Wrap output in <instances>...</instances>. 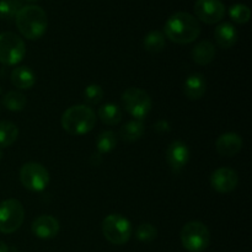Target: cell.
I'll return each instance as SVG.
<instances>
[{
    "mask_svg": "<svg viewBox=\"0 0 252 252\" xmlns=\"http://www.w3.org/2000/svg\"><path fill=\"white\" fill-rule=\"evenodd\" d=\"M0 252H9V248L5 243L0 241Z\"/></svg>",
    "mask_w": 252,
    "mask_h": 252,
    "instance_id": "f1b7e54d",
    "label": "cell"
},
{
    "mask_svg": "<svg viewBox=\"0 0 252 252\" xmlns=\"http://www.w3.org/2000/svg\"><path fill=\"white\" fill-rule=\"evenodd\" d=\"M95 125V112L85 105L71 106L62 116V127L71 135L86 134Z\"/></svg>",
    "mask_w": 252,
    "mask_h": 252,
    "instance_id": "3957f363",
    "label": "cell"
},
{
    "mask_svg": "<svg viewBox=\"0 0 252 252\" xmlns=\"http://www.w3.org/2000/svg\"><path fill=\"white\" fill-rule=\"evenodd\" d=\"M20 180L30 191H42L48 186L49 174L38 162H27L21 167Z\"/></svg>",
    "mask_w": 252,
    "mask_h": 252,
    "instance_id": "9c48e42d",
    "label": "cell"
},
{
    "mask_svg": "<svg viewBox=\"0 0 252 252\" xmlns=\"http://www.w3.org/2000/svg\"><path fill=\"white\" fill-rule=\"evenodd\" d=\"M11 83L19 89H30L36 83V76L27 66H17L11 73Z\"/></svg>",
    "mask_w": 252,
    "mask_h": 252,
    "instance_id": "ac0fdd59",
    "label": "cell"
},
{
    "mask_svg": "<svg viewBox=\"0 0 252 252\" xmlns=\"http://www.w3.org/2000/svg\"><path fill=\"white\" fill-rule=\"evenodd\" d=\"M216 57V47L209 41H202L192 49V59L199 65H207Z\"/></svg>",
    "mask_w": 252,
    "mask_h": 252,
    "instance_id": "e0dca14e",
    "label": "cell"
},
{
    "mask_svg": "<svg viewBox=\"0 0 252 252\" xmlns=\"http://www.w3.org/2000/svg\"><path fill=\"white\" fill-rule=\"evenodd\" d=\"M26 103V97H25L24 94L19 93V91H10L2 98V105H4V107L10 111H14V112L24 110Z\"/></svg>",
    "mask_w": 252,
    "mask_h": 252,
    "instance_id": "603a6c76",
    "label": "cell"
},
{
    "mask_svg": "<svg viewBox=\"0 0 252 252\" xmlns=\"http://www.w3.org/2000/svg\"><path fill=\"white\" fill-rule=\"evenodd\" d=\"M103 98V90L97 84H91L84 90V100L89 105H98Z\"/></svg>",
    "mask_w": 252,
    "mask_h": 252,
    "instance_id": "4316f807",
    "label": "cell"
},
{
    "mask_svg": "<svg viewBox=\"0 0 252 252\" xmlns=\"http://www.w3.org/2000/svg\"><path fill=\"white\" fill-rule=\"evenodd\" d=\"M21 7L22 4L20 0H1L0 1V19H14Z\"/></svg>",
    "mask_w": 252,
    "mask_h": 252,
    "instance_id": "d4e9b609",
    "label": "cell"
},
{
    "mask_svg": "<svg viewBox=\"0 0 252 252\" xmlns=\"http://www.w3.org/2000/svg\"><path fill=\"white\" fill-rule=\"evenodd\" d=\"M229 15L236 24H246L250 21L251 10L244 4H235L229 9Z\"/></svg>",
    "mask_w": 252,
    "mask_h": 252,
    "instance_id": "484cf974",
    "label": "cell"
},
{
    "mask_svg": "<svg viewBox=\"0 0 252 252\" xmlns=\"http://www.w3.org/2000/svg\"><path fill=\"white\" fill-rule=\"evenodd\" d=\"M19 135V129L16 125L10 121L0 122V148H6L14 144Z\"/></svg>",
    "mask_w": 252,
    "mask_h": 252,
    "instance_id": "44dd1931",
    "label": "cell"
},
{
    "mask_svg": "<svg viewBox=\"0 0 252 252\" xmlns=\"http://www.w3.org/2000/svg\"><path fill=\"white\" fill-rule=\"evenodd\" d=\"M15 21L20 33L31 41L41 38L48 26L46 11L37 5L22 6L15 16Z\"/></svg>",
    "mask_w": 252,
    "mask_h": 252,
    "instance_id": "7a4b0ae2",
    "label": "cell"
},
{
    "mask_svg": "<svg viewBox=\"0 0 252 252\" xmlns=\"http://www.w3.org/2000/svg\"><path fill=\"white\" fill-rule=\"evenodd\" d=\"M26 1H38V0H26Z\"/></svg>",
    "mask_w": 252,
    "mask_h": 252,
    "instance_id": "f546056e",
    "label": "cell"
},
{
    "mask_svg": "<svg viewBox=\"0 0 252 252\" xmlns=\"http://www.w3.org/2000/svg\"><path fill=\"white\" fill-rule=\"evenodd\" d=\"M98 117L105 125L116 126L122 121V111L117 105L106 103L98 108Z\"/></svg>",
    "mask_w": 252,
    "mask_h": 252,
    "instance_id": "ffe728a7",
    "label": "cell"
},
{
    "mask_svg": "<svg viewBox=\"0 0 252 252\" xmlns=\"http://www.w3.org/2000/svg\"><path fill=\"white\" fill-rule=\"evenodd\" d=\"M122 103L126 111L137 120H143L152 110V98L144 90L129 88L122 94Z\"/></svg>",
    "mask_w": 252,
    "mask_h": 252,
    "instance_id": "ba28073f",
    "label": "cell"
},
{
    "mask_svg": "<svg viewBox=\"0 0 252 252\" xmlns=\"http://www.w3.org/2000/svg\"><path fill=\"white\" fill-rule=\"evenodd\" d=\"M207 83L202 74H191L184 84V94L189 100H199L206 94Z\"/></svg>",
    "mask_w": 252,
    "mask_h": 252,
    "instance_id": "9a60e30c",
    "label": "cell"
},
{
    "mask_svg": "<svg viewBox=\"0 0 252 252\" xmlns=\"http://www.w3.org/2000/svg\"><path fill=\"white\" fill-rule=\"evenodd\" d=\"M143 46L150 53H159L165 48V34L160 31H152L145 36Z\"/></svg>",
    "mask_w": 252,
    "mask_h": 252,
    "instance_id": "7402d4cb",
    "label": "cell"
},
{
    "mask_svg": "<svg viewBox=\"0 0 252 252\" xmlns=\"http://www.w3.org/2000/svg\"><path fill=\"white\" fill-rule=\"evenodd\" d=\"M25 209L17 199H5L0 203V231L4 234L15 233L22 225Z\"/></svg>",
    "mask_w": 252,
    "mask_h": 252,
    "instance_id": "8992f818",
    "label": "cell"
},
{
    "mask_svg": "<svg viewBox=\"0 0 252 252\" xmlns=\"http://www.w3.org/2000/svg\"><path fill=\"white\" fill-rule=\"evenodd\" d=\"M26 53L25 42L12 32L0 33V62L5 65L20 63Z\"/></svg>",
    "mask_w": 252,
    "mask_h": 252,
    "instance_id": "52a82bcc",
    "label": "cell"
},
{
    "mask_svg": "<svg viewBox=\"0 0 252 252\" xmlns=\"http://www.w3.org/2000/svg\"><path fill=\"white\" fill-rule=\"evenodd\" d=\"M164 33L175 43L189 44L198 38L201 25L193 15L180 11L169 17L165 24Z\"/></svg>",
    "mask_w": 252,
    "mask_h": 252,
    "instance_id": "6da1fadb",
    "label": "cell"
},
{
    "mask_svg": "<svg viewBox=\"0 0 252 252\" xmlns=\"http://www.w3.org/2000/svg\"><path fill=\"white\" fill-rule=\"evenodd\" d=\"M181 243L189 252H202L211 244V233L201 221H189L181 230Z\"/></svg>",
    "mask_w": 252,
    "mask_h": 252,
    "instance_id": "277c9868",
    "label": "cell"
},
{
    "mask_svg": "<svg viewBox=\"0 0 252 252\" xmlns=\"http://www.w3.org/2000/svg\"><path fill=\"white\" fill-rule=\"evenodd\" d=\"M32 233L39 239H53L59 233V223L52 216H39L32 223Z\"/></svg>",
    "mask_w": 252,
    "mask_h": 252,
    "instance_id": "4fadbf2b",
    "label": "cell"
},
{
    "mask_svg": "<svg viewBox=\"0 0 252 252\" xmlns=\"http://www.w3.org/2000/svg\"><path fill=\"white\" fill-rule=\"evenodd\" d=\"M158 235V230L154 225L152 224H140L139 226L135 230V236L139 241L142 243H150V241L154 240Z\"/></svg>",
    "mask_w": 252,
    "mask_h": 252,
    "instance_id": "83f0119b",
    "label": "cell"
},
{
    "mask_svg": "<svg viewBox=\"0 0 252 252\" xmlns=\"http://www.w3.org/2000/svg\"><path fill=\"white\" fill-rule=\"evenodd\" d=\"M239 176L235 170L230 167H220L216 170L211 176V185L219 193H229L236 189Z\"/></svg>",
    "mask_w": 252,
    "mask_h": 252,
    "instance_id": "8fae6325",
    "label": "cell"
},
{
    "mask_svg": "<svg viewBox=\"0 0 252 252\" xmlns=\"http://www.w3.org/2000/svg\"><path fill=\"white\" fill-rule=\"evenodd\" d=\"M102 233L113 245H125L132 236V225L121 214H110L102 221Z\"/></svg>",
    "mask_w": 252,
    "mask_h": 252,
    "instance_id": "5b68a950",
    "label": "cell"
},
{
    "mask_svg": "<svg viewBox=\"0 0 252 252\" xmlns=\"http://www.w3.org/2000/svg\"><path fill=\"white\" fill-rule=\"evenodd\" d=\"M0 1H1V0H0Z\"/></svg>",
    "mask_w": 252,
    "mask_h": 252,
    "instance_id": "4dcf8cb0",
    "label": "cell"
},
{
    "mask_svg": "<svg viewBox=\"0 0 252 252\" xmlns=\"http://www.w3.org/2000/svg\"><path fill=\"white\" fill-rule=\"evenodd\" d=\"M116 145H117V135L111 132V130H105L96 139V147H97L98 153H101V154L112 152Z\"/></svg>",
    "mask_w": 252,
    "mask_h": 252,
    "instance_id": "cb8c5ba5",
    "label": "cell"
},
{
    "mask_svg": "<svg viewBox=\"0 0 252 252\" xmlns=\"http://www.w3.org/2000/svg\"><path fill=\"white\" fill-rule=\"evenodd\" d=\"M166 159L172 170L179 171L182 167L186 166L189 159V150L185 143L180 140L170 143L166 150Z\"/></svg>",
    "mask_w": 252,
    "mask_h": 252,
    "instance_id": "7c38bea8",
    "label": "cell"
},
{
    "mask_svg": "<svg viewBox=\"0 0 252 252\" xmlns=\"http://www.w3.org/2000/svg\"><path fill=\"white\" fill-rule=\"evenodd\" d=\"M214 38L221 48H231L235 46L236 41H238V31L230 22H223L216 27Z\"/></svg>",
    "mask_w": 252,
    "mask_h": 252,
    "instance_id": "2e32d148",
    "label": "cell"
},
{
    "mask_svg": "<svg viewBox=\"0 0 252 252\" xmlns=\"http://www.w3.org/2000/svg\"><path fill=\"white\" fill-rule=\"evenodd\" d=\"M193 10L197 19L208 25L221 21L225 15V6L220 0H197Z\"/></svg>",
    "mask_w": 252,
    "mask_h": 252,
    "instance_id": "30bf717a",
    "label": "cell"
},
{
    "mask_svg": "<svg viewBox=\"0 0 252 252\" xmlns=\"http://www.w3.org/2000/svg\"><path fill=\"white\" fill-rule=\"evenodd\" d=\"M143 134H144V125L142 123V121H130V122L126 123L120 130L121 139L127 143L137 142L138 139L142 138Z\"/></svg>",
    "mask_w": 252,
    "mask_h": 252,
    "instance_id": "d6986e66",
    "label": "cell"
},
{
    "mask_svg": "<svg viewBox=\"0 0 252 252\" xmlns=\"http://www.w3.org/2000/svg\"><path fill=\"white\" fill-rule=\"evenodd\" d=\"M217 152L223 157H234L243 148V139L236 133H225L217 139Z\"/></svg>",
    "mask_w": 252,
    "mask_h": 252,
    "instance_id": "5bb4252c",
    "label": "cell"
}]
</instances>
